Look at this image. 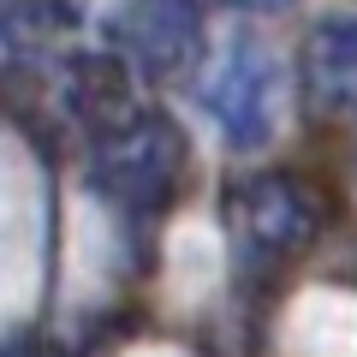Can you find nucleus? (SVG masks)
<instances>
[{
	"label": "nucleus",
	"instance_id": "4",
	"mask_svg": "<svg viewBox=\"0 0 357 357\" xmlns=\"http://www.w3.org/2000/svg\"><path fill=\"white\" fill-rule=\"evenodd\" d=\"M114 30L119 60L149 84H173L203 60V6L197 0H131Z\"/></svg>",
	"mask_w": 357,
	"mask_h": 357
},
{
	"label": "nucleus",
	"instance_id": "2",
	"mask_svg": "<svg viewBox=\"0 0 357 357\" xmlns=\"http://www.w3.org/2000/svg\"><path fill=\"white\" fill-rule=\"evenodd\" d=\"M191 96L227 155H262L280 131V60L262 36H227Z\"/></svg>",
	"mask_w": 357,
	"mask_h": 357
},
{
	"label": "nucleus",
	"instance_id": "6",
	"mask_svg": "<svg viewBox=\"0 0 357 357\" xmlns=\"http://www.w3.org/2000/svg\"><path fill=\"white\" fill-rule=\"evenodd\" d=\"M227 6H238V13H286L292 0H227Z\"/></svg>",
	"mask_w": 357,
	"mask_h": 357
},
{
	"label": "nucleus",
	"instance_id": "5",
	"mask_svg": "<svg viewBox=\"0 0 357 357\" xmlns=\"http://www.w3.org/2000/svg\"><path fill=\"white\" fill-rule=\"evenodd\" d=\"M304 89L321 114H357V18H328L304 42Z\"/></svg>",
	"mask_w": 357,
	"mask_h": 357
},
{
	"label": "nucleus",
	"instance_id": "1",
	"mask_svg": "<svg viewBox=\"0 0 357 357\" xmlns=\"http://www.w3.org/2000/svg\"><path fill=\"white\" fill-rule=\"evenodd\" d=\"M77 131H84V173L96 203L126 227H143V220L161 215V203L178 191V173H185L178 119L149 102L119 96L114 107H102Z\"/></svg>",
	"mask_w": 357,
	"mask_h": 357
},
{
	"label": "nucleus",
	"instance_id": "3",
	"mask_svg": "<svg viewBox=\"0 0 357 357\" xmlns=\"http://www.w3.org/2000/svg\"><path fill=\"white\" fill-rule=\"evenodd\" d=\"M220 227H227V244L238 256V268L268 274V268L292 262L321 232V208L292 173H250L238 185H227Z\"/></svg>",
	"mask_w": 357,
	"mask_h": 357
}]
</instances>
